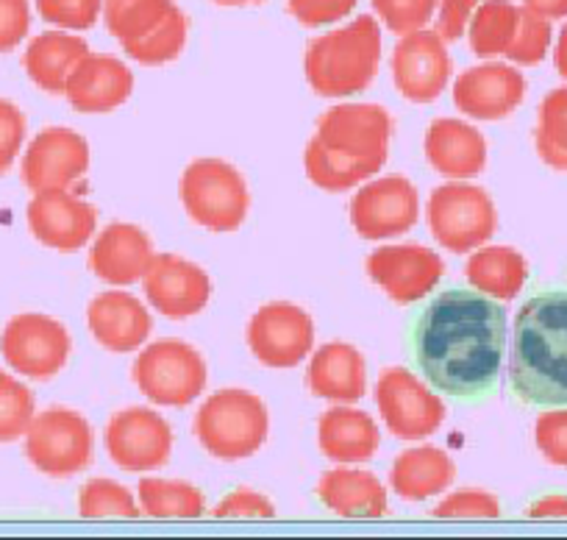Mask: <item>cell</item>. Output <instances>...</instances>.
I'll use <instances>...</instances> for the list:
<instances>
[{
  "instance_id": "1",
  "label": "cell",
  "mask_w": 567,
  "mask_h": 540,
  "mask_svg": "<svg viewBox=\"0 0 567 540\" xmlns=\"http://www.w3.org/2000/svg\"><path fill=\"white\" fill-rule=\"evenodd\" d=\"M506 313L478 291L451 287L420 309L409 332V357L434 390L476 401L498 385Z\"/></svg>"
},
{
  "instance_id": "2",
  "label": "cell",
  "mask_w": 567,
  "mask_h": 540,
  "mask_svg": "<svg viewBox=\"0 0 567 540\" xmlns=\"http://www.w3.org/2000/svg\"><path fill=\"white\" fill-rule=\"evenodd\" d=\"M392 118L375 103H340L318 120L303 165L315 187L346 193L384 167Z\"/></svg>"
},
{
  "instance_id": "3",
  "label": "cell",
  "mask_w": 567,
  "mask_h": 540,
  "mask_svg": "<svg viewBox=\"0 0 567 540\" xmlns=\"http://www.w3.org/2000/svg\"><path fill=\"white\" fill-rule=\"evenodd\" d=\"M509 387L523 404L567 407V291L528 298L515 318Z\"/></svg>"
},
{
  "instance_id": "4",
  "label": "cell",
  "mask_w": 567,
  "mask_h": 540,
  "mask_svg": "<svg viewBox=\"0 0 567 540\" xmlns=\"http://www.w3.org/2000/svg\"><path fill=\"white\" fill-rule=\"evenodd\" d=\"M381 26L370 14L312 40L303 70L312 90L323 98H348L368 90L379 75Z\"/></svg>"
},
{
  "instance_id": "5",
  "label": "cell",
  "mask_w": 567,
  "mask_h": 540,
  "mask_svg": "<svg viewBox=\"0 0 567 540\" xmlns=\"http://www.w3.org/2000/svg\"><path fill=\"white\" fill-rule=\"evenodd\" d=\"M103 23L134 62L159 68L182 57L189 20L173 0H103Z\"/></svg>"
},
{
  "instance_id": "6",
  "label": "cell",
  "mask_w": 567,
  "mask_h": 540,
  "mask_svg": "<svg viewBox=\"0 0 567 540\" xmlns=\"http://www.w3.org/2000/svg\"><path fill=\"white\" fill-rule=\"evenodd\" d=\"M267 427H270V418H267L265 401L237 387L206 398L195 416L198 444L223 462L254 457L265 446Z\"/></svg>"
},
{
  "instance_id": "7",
  "label": "cell",
  "mask_w": 567,
  "mask_h": 540,
  "mask_svg": "<svg viewBox=\"0 0 567 540\" xmlns=\"http://www.w3.org/2000/svg\"><path fill=\"white\" fill-rule=\"evenodd\" d=\"M178 195L187 215L209 232H237L248 217V184L226 160L204 156L189 162L182 173Z\"/></svg>"
},
{
  "instance_id": "8",
  "label": "cell",
  "mask_w": 567,
  "mask_h": 540,
  "mask_svg": "<svg viewBox=\"0 0 567 540\" xmlns=\"http://www.w3.org/2000/svg\"><path fill=\"white\" fill-rule=\"evenodd\" d=\"M425 215L434 240L454 254L482 248L498 228L493 198L482 187L465 182H451L434 190Z\"/></svg>"
},
{
  "instance_id": "9",
  "label": "cell",
  "mask_w": 567,
  "mask_h": 540,
  "mask_svg": "<svg viewBox=\"0 0 567 540\" xmlns=\"http://www.w3.org/2000/svg\"><path fill=\"white\" fill-rule=\"evenodd\" d=\"M206 363L189 343L156 340L134 363V381L142 396L159 407H187L206 390Z\"/></svg>"
},
{
  "instance_id": "10",
  "label": "cell",
  "mask_w": 567,
  "mask_h": 540,
  "mask_svg": "<svg viewBox=\"0 0 567 540\" xmlns=\"http://www.w3.org/2000/svg\"><path fill=\"white\" fill-rule=\"evenodd\" d=\"M25 457L45 477H75L92 462L90 421L68 407L40 412L25 432Z\"/></svg>"
},
{
  "instance_id": "11",
  "label": "cell",
  "mask_w": 567,
  "mask_h": 540,
  "mask_svg": "<svg viewBox=\"0 0 567 540\" xmlns=\"http://www.w3.org/2000/svg\"><path fill=\"white\" fill-rule=\"evenodd\" d=\"M375 404H379L381 421L401 440L432 438L445 421L443 398L406 368L381 370L379 385H375Z\"/></svg>"
},
{
  "instance_id": "12",
  "label": "cell",
  "mask_w": 567,
  "mask_h": 540,
  "mask_svg": "<svg viewBox=\"0 0 567 540\" xmlns=\"http://www.w3.org/2000/svg\"><path fill=\"white\" fill-rule=\"evenodd\" d=\"M68 329L56 318L42 313H23L9 320L0 335V354L9 368L29 379L48 381L68 365L70 357Z\"/></svg>"
},
{
  "instance_id": "13",
  "label": "cell",
  "mask_w": 567,
  "mask_h": 540,
  "mask_svg": "<svg viewBox=\"0 0 567 540\" xmlns=\"http://www.w3.org/2000/svg\"><path fill=\"white\" fill-rule=\"evenodd\" d=\"M106 451L117 468L128 473L156 471L167 466L173 451V429L148 407H128L106 424Z\"/></svg>"
},
{
  "instance_id": "14",
  "label": "cell",
  "mask_w": 567,
  "mask_h": 540,
  "mask_svg": "<svg viewBox=\"0 0 567 540\" xmlns=\"http://www.w3.org/2000/svg\"><path fill=\"white\" fill-rule=\"evenodd\" d=\"M248 348L267 368H296L312 354L315 324L307 309L296 304H267L250 318Z\"/></svg>"
},
{
  "instance_id": "15",
  "label": "cell",
  "mask_w": 567,
  "mask_h": 540,
  "mask_svg": "<svg viewBox=\"0 0 567 540\" xmlns=\"http://www.w3.org/2000/svg\"><path fill=\"white\" fill-rule=\"evenodd\" d=\"M420 217L417 187L406 176H381L364 184L351 201V223L359 237L392 240L414 228Z\"/></svg>"
},
{
  "instance_id": "16",
  "label": "cell",
  "mask_w": 567,
  "mask_h": 540,
  "mask_svg": "<svg viewBox=\"0 0 567 540\" xmlns=\"http://www.w3.org/2000/svg\"><path fill=\"white\" fill-rule=\"evenodd\" d=\"M90 171V145L73 129L40 131L25 149L20 176L31 193L70 190Z\"/></svg>"
},
{
  "instance_id": "17",
  "label": "cell",
  "mask_w": 567,
  "mask_h": 540,
  "mask_svg": "<svg viewBox=\"0 0 567 540\" xmlns=\"http://www.w3.org/2000/svg\"><path fill=\"white\" fill-rule=\"evenodd\" d=\"M445 262L420 243L381 245L368 256V276L395 304H414L440 285Z\"/></svg>"
},
{
  "instance_id": "18",
  "label": "cell",
  "mask_w": 567,
  "mask_h": 540,
  "mask_svg": "<svg viewBox=\"0 0 567 540\" xmlns=\"http://www.w3.org/2000/svg\"><path fill=\"white\" fill-rule=\"evenodd\" d=\"M392 79L412 103H432L451 81V53L437 31H412L392 51Z\"/></svg>"
},
{
  "instance_id": "19",
  "label": "cell",
  "mask_w": 567,
  "mask_h": 540,
  "mask_svg": "<svg viewBox=\"0 0 567 540\" xmlns=\"http://www.w3.org/2000/svg\"><path fill=\"white\" fill-rule=\"evenodd\" d=\"M142 291L151 307L165 318H193L212 298V279L204 267L176 254H154L142 276Z\"/></svg>"
},
{
  "instance_id": "20",
  "label": "cell",
  "mask_w": 567,
  "mask_h": 540,
  "mask_svg": "<svg viewBox=\"0 0 567 540\" xmlns=\"http://www.w3.org/2000/svg\"><path fill=\"white\" fill-rule=\"evenodd\" d=\"M29 228L42 245L70 254L84 248L97 226V210L70 190L34 193L29 204Z\"/></svg>"
},
{
  "instance_id": "21",
  "label": "cell",
  "mask_w": 567,
  "mask_h": 540,
  "mask_svg": "<svg viewBox=\"0 0 567 540\" xmlns=\"http://www.w3.org/2000/svg\"><path fill=\"white\" fill-rule=\"evenodd\" d=\"M526 98V79L515 64L487 62L467 68L454 84V103L473 120H504Z\"/></svg>"
},
{
  "instance_id": "22",
  "label": "cell",
  "mask_w": 567,
  "mask_h": 540,
  "mask_svg": "<svg viewBox=\"0 0 567 540\" xmlns=\"http://www.w3.org/2000/svg\"><path fill=\"white\" fill-rule=\"evenodd\" d=\"M134 92V73L128 64L106 53H86L70 73L64 98L75 112L101 114L123 106Z\"/></svg>"
},
{
  "instance_id": "23",
  "label": "cell",
  "mask_w": 567,
  "mask_h": 540,
  "mask_svg": "<svg viewBox=\"0 0 567 540\" xmlns=\"http://www.w3.org/2000/svg\"><path fill=\"white\" fill-rule=\"evenodd\" d=\"M154 259V243L134 223H109L90 248V271L112 287L142 282Z\"/></svg>"
},
{
  "instance_id": "24",
  "label": "cell",
  "mask_w": 567,
  "mask_h": 540,
  "mask_svg": "<svg viewBox=\"0 0 567 540\" xmlns=\"http://www.w3.org/2000/svg\"><path fill=\"white\" fill-rule=\"evenodd\" d=\"M92 337L112 354H131L145 346L154 320L145 304L125 291H106L86 309Z\"/></svg>"
},
{
  "instance_id": "25",
  "label": "cell",
  "mask_w": 567,
  "mask_h": 540,
  "mask_svg": "<svg viewBox=\"0 0 567 540\" xmlns=\"http://www.w3.org/2000/svg\"><path fill=\"white\" fill-rule=\"evenodd\" d=\"M425 160L440 176L473 179L487 165V140L482 131L456 118H440L425 131Z\"/></svg>"
},
{
  "instance_id": "26",
  "label": "cell",
  "mask_w": 567,
  "mask_h": 540,
  "mask_svg": "<svg viewBox=\"0 0 567 540\" xmlns=\"http://www.w3.org/2000/svg\"><path fill=\"white\" fill-rule=\"evenodd\" d=\"M307 381L312 396L337 404H357L368 390L364 357L351 343H326L312 354Z\"/></svg>"
},
{
  "instance_id": "27",
  "label": "cell",
  "mask_w": 567,
  "mask_h": 540,
  "mask_svg": "<svg viewBox=\"0 0 567 540\" xmlns=\"http://www.w3.org/2000/svg\"><path fill=\"white\" fill-rule=\"evenodd\" d=\"M320 451L337 466H359L373 460L381 435L373 418L353 407H334L320 416L318 427Z\"/></svg>"
},
{
  "instance_id": "28",
  "label": "cell",
  "mask_w": 567,
  "mask_h": 540,
  "mask_svg": "<svg viewBox=\"0 0 567 540\" xmlns=\"http://www.w3.org/2000/svg\"><path fill=\"white\" fill-rule=\"evenodd\" d=\"M86 53H90V45L81 37L68 34V31H45L29 42L23 53V68L40 90L62 95L70 73Z\"/></svg>"
},
{
  "instance_id": "29",
  "label": "cell",
  "mask_w": 567,
  "mask_h": 540,
  "mask_svg": "<svg viewBox=\"0 0 567 540\" xmlns=\"http://www.w3.org/2000/svg\"><path fill=\"white\" fill-rule=\"evenodd\" d=\"M318 499L342 518H381L386 512V488L362 468H334L323 473Z\"/></svg>"
},
{
  "instance_id": "30",
  "label": "cell",
  "mask_w": 567,
  "mask_h": 540,
  "mask_svg": "<svg viewBox=\"0 0 567 540\" xmlns=\"http://www.w3.org/2000/svg\"><path fill=\"white\" fill-rule=\"evenodd\" d=\"M456 468L451 457L437 446H417L406 449L390 471V485L401 499L423 501L445 493L454 485Z\"/></svg>"
},
{
  "instance_id": "31",
  "label": "cell",
  "mask_w": 567,
  "mask_h": 540,
  "mask_svg": "<svg viewBox=\"0 0 567 540\" xmlns=\"http://www.w3.org/2000/svg\"><path fill=\"white\" fill-rule=\"evenodd\" d=\"M465 279L478 293L498 302H512L528 279L526 256L509 245H482L467 259Z\"/></svg>"
},
{
  "instance_id": "32",
  "label": "cell",
  "mask_w": 567,
  "mask_h": 540,
  "mask_svg": "<svg viewBox=\"0 0 567 540\" xmlns=\"http://www.w3.org/2000/svg\"><path fill=\"white\" fill-rule=\"evenodd\" d=\"M520 23V7L512 0H482L467 23V40L478 59L504 57Z\"/></svg>"
},
{
  "instance_id": "33",
  "label": "cell",
  "mask_w": 567,
  "mask_h": 540,
  "mask_svg": "<svg viewBox=\"0 0 567 540\" xmlns=\"http://www.w3.org/2000/svg\"><path fill=\"white\" fill-rule=\"evenodd\" d=\"M136 488L140 510L151 518H198L206 510V496L182 479H142Z\"/></svg>"
},
{
  "instance_id": "34",
  "label": "cell",
  "mask_w": 567,
  "mask_h": 540,
  "mask_svg": "<svg viewBox=\"0 0 567 540\" xmlns=\"http://www.w3.org/2000/svg\"><path fill=\"white\" fill-rule=\"evenodd\" d=\"M534 145L545 165L567 173V86H556L539 103Z\"/></svg>"
},
{
  "instance_id": "35",
  "label": "cell",
  "mask_w": 567,
  "mask_h": 540,
  "mask_svg": "<svg viewBox=\"0 0 567 540\" xmlns=\"http://www.w3.org/2000/svg\"><path fill=\"white\" fill-rule=\"evenodd\" d=\"M34 416V393L7 370H0V444H14L25 438Z\"/></svg>"
},
{
  "instance_id": "36",
  "label": "cell",
  "mask_w": 567,
  "mask_h": 540,
  "mask_svg": "<svg viewBox=\"0 0 567 540\" xmlns=\"http://www.w3.org/2000/svg\"><path fill=\"white\" fill-rule=\"evenodd\" d=\"M79 512L84 518H136L134 496L112 479H90L79 493Z\"/></svg>"
},
{
  "instance_id": "37",
  "label": "cell",
  "mask_w": 567,
  "mask_h": 540,
  "mask_svg": "<svg viewBox=\"0 0 567 540\" xmlns=\"http://www.w3.org/2000/svg\"><path fill=\"white\" fill-rule=\"evenodd\" d=\"M550 40H554V31H550V20L539 18V14L528 12L526 7L520 9V23H517V34L512 40V45L506 48L504 57L515 64H534L543 62L548 57Z\"/></svg>"
},
{
  "instance_id": "38",
  "label": "cell",
  "mask_w": 567,
  "mask_h": 540,
  "mask_svg": "<svg viewBox=\"0 0 567 540\" xmlns=\"http://www.w3.org/2000/svg\"><path fill=\"white\" fill-rule=\"evenodd\" d=\"M381 23L398 37L425 29L437 12L440 0H370Z\"/></svg>"
},
{
  "instance_id": "39",
  "label": "cell",
  "mask_w": 567,
  "mask_h": 540,
  "mask_svg": "<svg viewBox=\"0 0 567 540\" xmlns=\"http://www.w3.org/2000/svg\"><path fill=\"white\" fill-rule=\"evenodd\" d=\"M45 23L62 31H86L103 14V0H34Z\"/></svg>"
},
{
  "instance_id": "40",
  "label": "cell",
  "mask_w": 567,
  "mask_h": 540,
  "mask_svg": "<svg viewBox=\"0 0 567 540\" xmlns=\"http://www.w3.org/2000/svg\"><path fill=\"white\" fill-rule=\"evenodd\" d=\"M534 440L537 449L550 466L567 468V410H550L537 418L534 427Z\"/></svg>"
},
{
  "instance_id": "41",
  "label": "cell",
  "mask_w": 567,
  "mask_h": 540,
  "mask_svg": "<svg viewBox=\"0 0 567 540\" xmlns=\"http://www.w3.org/2000/svg\"><path fill=\"white\" fill-rule=\"evenodd\" d=\"M437 518H498L501 505L493 493L484 490H456L434 507Z\"/></svg>"
},
{
  "instance_id": "42",
  "label": "cell",
  "mask_w": 567,
  "mask_h": 540,
  "mask_svg": "<svg viewBox=\"0 0 567 540\" xmlns=\"http://www.w3.org/2000/svg\"><path fill=\"white\" fill-rule=\"evenodd\" d=\"M359 0H287L292 18L307 29H320L346 20L357 9Z\"/></svg>"
},
{
  "instance_id": "43",
  "label": "cell",
  "mask_w": 567,
  "mask_h": 540,
  "mask_svg": "<svg viewBox=\"0 0 567 540\" xmlns=\"http://www.w3.org/2000/svg\"><path fill=\"white\" fill-rule=\"evenodd\" d=\"M25 143V114L12 101L0 98V173H7Z\"/></svg>"
},
{
  "instance_id": "44",
  "label": "cell",
  "mask_w": 567,
  "mask_h": 540,
  "mask_svg": "<svg viewBox=\"0 0 567 540\" xmlns=\"http://www.w3.org/2000/svg\"><path fill=\"white\" fill-rule=\"evenodd\" d=\"M29 0H0V53H9L29 37Z\"/></svg>"
},
{
  "instance_id": "45",
  "label": "cell",
  "mask_w": 567,
  "mask_h": 540,
  "mask_svg": "<svg viewBox=\"0 0 567 540\" xmlns=\"http://www.w3.org/2000/svg\"><path fill=\"white\" fill-rule=\"evenodd\" d=\"M215 518H272L276 516V507L270 499H265L261 493L248 488H239L234 493H228L226 499L217 501Z\"/></svg>"
},
{
  "instance_id": "46",
  "label": "cell",
  "mask_w": 567,
  "mask_h": 540,
  "mask_svg": "<svg viewBox=\"0 0 567 540\" xmlns=\"http://www.w3.org/2000/svg\"><path fill=\"white\" fill-rule=\"evenodd\" d=\"M482 0H440V20H437V34L445 42L462 40L467 31L473 12L478 9Z\"/></svg>"
},
{
  "instance_id": "47",
  "label": "cell",
  "mask_w": 567,
  "mask_h": 540,
  "mask_svg": "<svg viewBox=\"0 0 567 540\" xmlns=\"http://www.w3.org/2000/svg\"><path fill=\"white\" fill-rule=\"evenodd\" d=\"M532 518H567V496H545L528 507Z\"/></svg>"
},
{
  "instance_id": "48",
  "label": "cell",
  "mask_w": 567,
  "mask_h": 540,
  "mask_svg": "<svg viewBox=\"0 0 567 540\" xmlns=\"http://www.w3.org/2000/svg\"><path fill=\"white\" fill-rule=\"evenodd\" d=\"M523 7L545 20H565L567 18V0H523Z\"/></svg>"
},
{
  "instance_id": "49",
  "label": "cell",
  "mask_w": 567,
  "mask_h": 540,
  "mask_svg": "<svg viewBox=\"0 0 567 540\" xmlns=\"http://www.w3.org/2000/svg\"><path fill=\"white\" fill-rule=\"evenodd\" d=\"M554 64H556V73L567 81V23L561 26L559 31V40H556L554 48Z\"/></svg>"
},
{
  "instance_id": "50",
  "label": "cell",
  "mask_w": 567,
  "mask_h": 540,
  "mask_svg": "<svg viewBox=\"0 0 567 540\" xmlns=\"http://www.w3.org/2000/svg\"><path fill=\"white\" fill-rule=\"evenodd\" d=\"M217 7H248V3H265V0H215Z\"/></svg>"
}]
</instances>
